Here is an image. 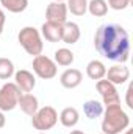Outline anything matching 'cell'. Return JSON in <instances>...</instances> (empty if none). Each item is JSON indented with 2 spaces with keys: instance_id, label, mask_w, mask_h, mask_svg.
I'll return each mask as SVG.
<instances>
[{
  "instance_id": "1",
  "label": "cell",
  "mask_w": 133,
  "mask_h": 134,
  "mask_svg": "<svg viewBox=\"0 0 133 134\" xmlns=\"http://www.w3.org/2000/svg\"><path fill=\"white\" fill-rule=\"evenodd\" d=\"M94 47L110 61L127 63L130 58V37L119 24H103L96 30Z\"/></svg>"
},
{
  "instance_id": "2",
  "label": "cell",
  "mask_w": 133,
  "mask_h": 134,
  "mask_svg": "<svg viewBox=\"0 0 133 134\" xmlns=\"http://www.w3.org/2000/svg\"><path fill=\"white\" fill-rule=\"evenodd\" d=\"M130 126V117L122 109L121 103L110 104L103 111L102 133L103 134H121Z\"/></svg>"
},
{
  "instance_id": "3",
  "label": "cell",
  "mask_w": 133,
  "mask_h": 134,
  "mask_svg": "<svg viewBox=\"0 0 133 134\" xmlns=\"http://www.w3.org/2000/svg\"><path fill=\"white\" fill-rule=\"evenodd\" d=\"M17 41L22 45V48L33 58L42 53V48H44L42 37L39 30H36L34 27H24L17 34Z\"/></svg>"
},
{
  "instance_id": "4",
  "label": "cell",
  "mask_w": 133,
  "mask_h": 134,
  "mask_svg": "<svg viewBox=\"0 0 133 134\" xmlns=\"http://www.w3.org/2000/svg\"><path fill=\"white\" fill-rule=\"evenodd\" d=\"M57 122H58V112L52 106L39 108L32 115V125L39 133H45V131L52 130L57 125Z\"/></svg>"
},
{
  "instance_id": "5",
  "label": "cell",
  "mask_w": 133,
  "mask_h": 134,
  "mask_svg": "<svg viewBox=\"0 0 133 134\" xmlns=\"http://www.w3.org/2000/svg\"><path fill=\"white\" fill-rule=\"evenodd\" d=\"M33 72L36 76L42 78V80H52L57 76L58 73V67L55 64V61L45 55H38L33 58Z\"/></svg>"
},
{
  "instance_id": "6",
  "label": "cell",
  "mask_w": 133,
  "mask_h": 134,
  "mask_svg": "<svg viewBox=\"0 0 133 134\" xmlns=\"http://www.w3.org/2000/svg\"><path fill=\"white\" fill-rule=\"evenodd\" d=\"M21 91L14 83H5L0 87V111L2 112H8L13 111L17 106V101L21 97Z\"/></svg>"
},
{
  "instance_id": "7",
  "label": "cell",
  "mask_w": 133,
  "mask_h": 134,
  "mask_svg": "<svg viewBox=\"0 0 133 134\" xmlns=\"http://www.w3.org/2000/svg\"><path fill=\"white\" fill-rule=\"evenodd\" d=\"M96 89L100 94L102 100H103V104L110 106V104H117L121 103V98H119V94H117V89L113 83H110L106 78L105 80H99L96 83Z\"/></svg>"
},
{
  "instance_id": "8",
  "label": "cell",
  "mask_w": 133,
  "mask_h": 134,
  "mask_svg": "<svg viewBox=\"0 0 133 134\" xmlns=\"http://www.w3.org/2000/svg\"><path fill=\"white\" fill-rule=\"evenodd\" d=\"M67 6L64 2H52L47 5L45 9V19L47 22H53V24H60L63 25L64 22H67Z\"/></svg>"
},
{
  "instance_id": "9",
  "label": "cell",
  "mask_w": 133,
  "mask_h": 134,
  "mask_svg": "<svg viewBox=\"0 0 133 134\" xmlns=\"http://www.w3.org/2000/svg\"><path fill=\"white\" fill-rule=\"evenodd\" d=\"M14 84L19 87L21 92H32L36 86V78L30 70H17L14 72Z\"/></svg>"
},
{
  "instance_id": "10",
  "label": "cell",
  "mask_w": 133,
  "mask_h": 134,
  "mask_svg": "<svg viewBox=\"0 0 133 134\" xmlns=\"http://www.w3.org/2000/svg\"><path fill=\"white\" fill-rule=\"evenodd\" d=\"M105 78H106L110 83H113L114 86H119V84H124V83L129 81V78H130V70H129V67H125L124 64H121V66H113L106 70Z\"/></svg>"
},
{
  "instance_id": "11",
  "label": "cell",
  "mask_w": 133,
  "mask_h": 134,
  "mask_svg": "<svg viewBox=\"0 0 133 134\" xmlns=\"http://www.w3.org/2000/svg\"><path fill=\"white\" fill-rule=\"evenodd\" d=\"M83 81V73L78 69H66L61 76H60V83L63 87L66 89H75L81 84Z\"/></svg>"
},
{
  "instance_id": "12",
  "label": "cell",
  "mask_w": 133,
  "mask_h": 134,
  "mask_svg": "<svg viewBox=\"0 0 133 134\" xmlns=\"http://www.w3.org/2000/svg\"><path fill=\"white\" fill-rule=\"evenodd\" d=\"M17 106L21 108V111L27 115H33L34 112L39 109V101L34 97L33 94L30 92H22L21 97H19V101H17Z\"/></svg>"
},
{
  "instance_id": "13",
  "label": "cell",
  "mask_w": 133,
  "mask_h": 134,
  "mask_svg": "<svg viewBox=\"0 0 133 134\" xmlns=\"http://www.w3.org/2000/svg\"><path fill=\"white\" fill-rule=\"evenodd\" d=\"M61 31H63V25L60 24H53V22H44L41 27V36L49 41V42H60L61 41Z\"/></svg>"
},
{
  "instance_id": "14",
  "label": "cell",
  "mask_w": 133,
  "mask_h": 134,
  "mask_svg": "<svg viewBox=\"0 0 133 134\" xmlns=\"http://www.w3.org/2000/svg\"><path fill=\"white\" fill-rule=\"evenodd\" d=\"M80 39V27L75 22H64L63 24V31H61V41L64 44L74 45Z\"/></svg>"
},
{
  "instance_id": "15",
  "label": "cell",
  "mask_w": 133,
  "mask_h": 134,
  "mask_svg": "<svg viewBox=\"0 0 133 134\" xmlns=\"http://www.w3.org/2000/svg\"><path fill=\"white\" fill-rule=\"evenodd\" d=\"M105 73H106V67L105 64L99 61V59H93L88 63L86 66V75L94 80V81H99V80H103L105 78Z\"/></svg>"
},
{
  "instance_id": "16",
  "label": "cell",
  "mask_w": 133,
  "mask_h": 134,
  "mask_svg": "<svg viewBox=\"0 0 133 134\" xmlns=\"http://www.w3.org/2000/svg\"><path fill=\"white\" fill-rule=\"evenodd\" d=\"M60 122L63 126L66 128H74L78 122H80V114L75 108L69 106V108H64L60 114Z\"/></svg>"
},
{
  "instance_id": "17",
  "label": "cell",
  "mask_w": 133,
  "mask_h": 134,
  "mask_svg": "<svg viewBox=\"0 0 133 134\" xmlns=\"http://www.w3.org/2000/svg\"><path fill=\"white\" fill-rule=\"evenodd\" d=\"M83 112L88 119H97L103 114V104L97 100H88L83 103Z\"/></svg>"
},
{
  "instance_id": "18",
  "label": "cell",
  "mask_w": 133,
  "mask_h": 134,
  "mask_svg": "<svg viewBox=\"0 0 133 134\" xmlns=\"http://www.w3.org/2000/svg\"><path fill=\"white\" fill-rule=\"evenodd\" d=\"M74 59H75V56H74V53L69 50V48H58L57 52H55V56H53V61H55V64L57 66H63V67H67L70 66L72 63H74Z\"/></svg>"
},
{
  "instance_id": "19",
  "label": "cell",
  "mask_w": 133,
  "mask_h": 134,
  "mask_svg": "<svg viewBox=\"0 0 133 134\" xmlns=\"http://www.w3.org/2000/svg\"><path fill=\"white\" fill-rule=\"evenodd\" d=\"M88 13L94 17H103L108 13L106 0H91L88 2Z\"/></svg>"
},
{
  "instance_id": "20",
  "label": "cell",
  "mask_w": 133,
  "mask_h": 134,
  "mask_svg": "<svg viewBox=\"0 0 133 134\" xmlns=\"http://www.w3.org/2000/svg\"><path fill=\"white\" fill-rule=\"evenodd\" d=\"M0 5L9 13L19 14L28 8V0H0Z\"/></svg>"
},
{
  "instance_id": "21",
  "label": "cell",
  "mask_w": 133,
  "mask_h": 134,
  "mask_svg": "<svg viewBox=\"0 0 133 134\" xmlns=\"http://www.w3.org/2000/svg\"><path fill=\"white\" fill-rule=\"evenodd\" d=\"M66 6L74 16H85L88 13V0H67Z\"/></svg>"
},
{
  "instance_id": "22",
  "label": "cell",
  "mask_w": 133,
  "mask_h": 134,
  "mask_svg": "<svg viewBox=\"0 0 133 134\" xmlns=\"http://www.w3.org/2000/svg\"><path fill=\"white\" fill-rule=\"evenodd\" d=\"M14 64L8 58H0V80H9L14 75Z\"/></svg>"
},
{
  "instance_id": "23",
  "label": "cell",
  "mask_w": 133,
  "mask_h": 134,
  "mask_svg": "<svg viewBox=\"0 0 133 134\" xmlns=\"http://www.w3.org/2000/svg\"><path fill=\"white\" fill-rule=\"evenodd\" d=\"M130 2H132V0H108L106 5H108L111 9H114V11H122V9L129 8Z\"/></svg>"
},
{
  "instance_id": "24",
  "label": "cell",
  "mask_w": 133,
  "mask_h": 134,
  "mask_svg": "<svg viewBox=\"0 0 133 134\" xmlns=\"http://www.w3.org/2000/svg\"><path fill=\"white\" fill-rule=\"evenodd\" d=\"M132 92H133V84H129V87H127V97H125V103H127V106H129L130 109H133Z\"/></svg>"
},
{
  "instance_id": "25",
  "label": "cell",
  "mask_w": 133,
  "mask_h": 134,
  "mask_svg": "<svg viewBox=\"0 0 133 134\" xmlns=\"http://www.w3.org/2000/svg\"><path fill=\"white\" fill-rule=\"evenodd\" d=\"M5 22H6V16H5V11L0 8V34L3 33V28H5Z\"/></svg>"
},
{
  "instance_id": "26",
  "label": "cell",
  "mask_w": 133,
  "mask_h": 134,
  "mask_svg": "<svg viewBox=\"0 0 133 134\" xmlns=\"http://www.w3.org/2000/svg\"><path fill=\"white\" fill-rule=\"evenodd\" d=\"M5 123H6V119H5V114L0 111V128H3L5 126Z\"/></svg>"
},
{
  "instance_id": "27",
  "label": "cell",
  "mask_w": 133,
  "mask_h": 134,
  "mask_svg": "<svg viewBox=\"0 0 133 134\" xmlns=\"http://www.w3.org/2000/svg\"><path fill=\"white\" fill-rule=\"evenodd\" d=\"M69 134H86V133H83V131H80V130H74V131H70Z\"/></svg>"
},
{
  "instance_id": "28",
  "label": "cell",
  "mask_w": 133,
  "mask_h": 134,
  "mask_svg": "<svg viewBox=\"0 0 133 134\" xmlns=\"http://www.w3.org/2000/svg\"><path fill=\"white\" fill-rule=\"evenodd\" d=\"M121 134H133V131H132V130H129V128H127V130H125L124 133H121Z\"/></svg>"
},
{
  "instance_id": "29",
  "label": "cell",
  "mask_w": 133,
  "mask_h": 134,
  "mask_svg": "<svg viewBox=\"0 0 133 134\" xmlns=\"http://www.w3.org/2000/svg\"><path fill=\"white\" fill-rule=\"evenodd\" d=\"M55 2H66V0H55Z\"/></svg>"
},
{
  "instance_id": "30",
  "label": "cell",
  "mask_w": 133,
  "mask_h": 134,
  "mask_svg": "<svg viewBox=\"0 0 133 134\" xmlns=\"http://www.w3.org/2000/svg\"><path fill=\"white\" fill-rule=\"evenodd\" d=\"M39 134H47V133H39Z\"/></svg>"
},
{
  "instance_id": "31",
  "label": "cell",
  "mask_w": 133,
  "mask_h": 134,
  "mask_svg": "<svg viewBox=\"0 0 133 134\" xmlns=\"http://www.w3.org/2000/svg\"><path fill=\"white\" fill-rule=\"evenodd\" d=\"M102 134H103V133H102Z\"/></svg>"
}]
</instances>
